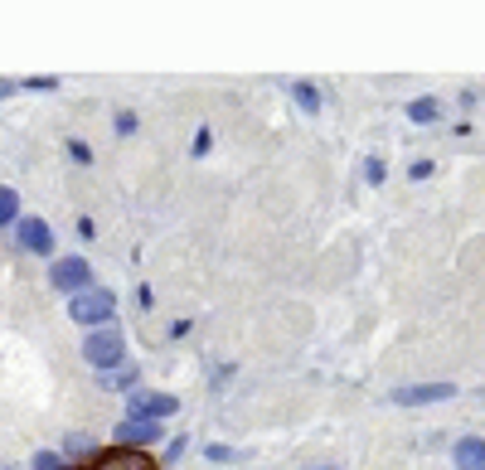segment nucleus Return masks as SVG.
Masks as SVG:
<instances>
[{"label":"nucleus","mask_w":485,"mask_h":470,"mask_svg":"<svg viewBox=\"0 0 485 470\" xmlns=\"http://www.w3.org/2000/svg\"><path fill=\"white\" fill-rule=\"evenodd\" d=\"M112 316H117V296L107 287H88V291H78L74 301H68V320L88 325V330H103Z\"/></svg>","instance_id":"obj_1"},{"label":"nucleus","mask_w":485,"mask_h":470,"mask_svg":"<svg viewBox=\"0 0 485 470\" xmlns=\"http://www.w3.org/2000/svg\"><path fill=\"white\" fill-rule=\"evenodd\" d=\"M117 132H122V136L136 132V117H132V112H122V117H117Z\"/></svg>","instance_id":"obj_17"},{"label":"nucleus","mask_w":485,"mask_h":470,"mask_svg":"<svg viewBox=\"0 0 485 470\" xmlns=\"http://www.w3.org/2000/svg\"><path fill=\"white\" fill-rule=\"evenodd\" d=\"M93 470H155V461L146 451H126V446H112L97 455V465Z\"/></svg>","instance_id":"obj_8"},{"label":"nucleus","mask_w":485,"mask_h":470,"mask_svg":"<svg viewBox=\"0 0 485 470\" xmlns=\"http://www.w3.org/2000/svg\"><path fill=\"white\" fill-rule=\"evenodd\" d=\"M68 155H74V161H78V165H88V161H93V151H88V146H83V141H68Z\"/></svg>","instance_id":"obj_14"},{"label":"nucleus","mask_w":485,"mask_h":470,"mask_svg":"<svg viewBox=\"0 0 485 470\" xmlns=\"http://www.w3.org/2000/svg\"><path fill=\"white\" fill-rule=\"evenodd\" d=\"M408 117H412V122H437V117H441L437 97H418V103H408Z\"/></svg>","instance_id":"obj_11"},{"label":"nucleus","mask_w":485,"mask_h":470,"mask_svg":"<svg viewBox=\"0 0 485 470\" xmlns=\"http://www.w3.org/2000/svg\"><path fill=\"white\" fill-rule=\"evenodd\" d=\"M456 470H485V436L456 441Z\"/></svg>","instance_id":"obj_9"},{"label":"nucleus","mask_w":485,"mask_h":470,"mask_svg":"<svg viewBox=\"0 0 485 470\" xmlns=\"http://www.w3.org/2000/svg\"><path fill=\"white\" fill-rule=\"evenodd\" d=\"M0 470H15V465H0Z\"/></svg>","instance_id":"obj_20"},{"label":"nucleus","mask_w":485,"mask_h":470,"mask_svg":"<svg viewBox=\"0 0 485 470\" xmlns=\"http://www.w3.org/2000/svg\"><path fill=\"white\" fill-rule=\"evenodd\" d=\"M64 470H93V465H64Z\"/></svg>","instance_id":"obj_19"},{"label":"nucleus","mask_w":485,"mask_h":470,"mask_svg":"<svg viewBox=\"0 0 485 470\" xmlns=\"http://www.w3.org/2000/svg\"><path fill=\"white\" fill-rule=\"evenodd\" d=\"M35 470H64V455H54V451H39V455H35Z\"/></svg>","instance_id":"obj_13"},{"label":"nucleus","mask_w":485,"mask_h":470,"mask_svg":"<svg viewBox=\"0 0 485 470\" xmlns=\"http://www.w3.org/2000/svg\"><path fill=\"white\" fill-rule=\"evenodd\" d=\"M175 407H180V397H170V393H132L126 397V417H141V422H165Z\"/></svg>","instance_id":"obj_3"},{"label":"nucleus","mask_w":485,"mask_h":470,"mask_svg":"<svg viewBox=\"0 0 485 470\" xmlns=\"http://www.w3.org/2000/svg\"><path fill=\"white\" fill-rule=\"evenodd\" d=\"M292 97L302 103V112H321V93H316V83H296Z\"/></svg>","instance_id":"obj_12"},{"label":"nucleus","mask_w":485,"mask_h":470,"mask_svg":"<svg viewBox=\"0 0 485 470\" xmlns=\"http://www.w3.org/2000/svg\"><path fill=\"white\" fill-rule=\"evenodd\" d=\"M15 223H20V194L5 184L0 190V228H15Z\"/></svg>","instance_id":"obj_10"},{"label":"nucleus","mask_w":485,"mask_h":470,"mask_svg":"<svg viewBox=\"0 0 485 470\" xmlns=\"http://www.w3.org/2000/svg\"><path fill=\"white\" fill-rule=\"evenodd\" d=\"M389 397L398 407H427V403H447V397H456V383H408V388H393Z\"/></svg>","instance_id":"obj_4"},{"label":"nucleus","mask_w":485,"mask_h":470,"mask_svg":"<svg viewBox=\"0 0 485 470\" xmlns=\"http://www.w3.org/2000/svg\"><path fill=\"white\" fill-rule=\"evenodd\" d=\"M15 243L25 248V252H39V258H45V252H54V233H49V223L45 219H25L20 213V223H15Z\"/></svg>","instance_id":"obj_7"},{"label":"nucleus","mask_w":485,"mask_h":470,"mask_svg":"<svg viewBox=\"0 0 485 470\" xmlns=\"http://www.w3.org/2000/svg\"><path fill=\"white\" fill-rule=\"evenodd\" d=\"M165 432H161V422H141V417H126L122 426H117V446H126V451H146V446H155Z\"/></svg>","instance_id":"obj_6"},{"label":"nucleus","mask_w":485,"mask_h":470,"mask_svg":"<svg viewBox=\"0 0 485 470\" xmlns=\"http://www.w3.org/2000/svg\"><path fill=\"white\" fill-rule=\"evenodd\" d=\"M107 388H122V383H132V368H117V374H103Z\"/></svg>","instance_id":"obj_15"},{"label":"nucleus","mask_w":485,"mask_h":470,"mask_svg":"<svg viewBox=\"0 0 485 470\" xmlns=\"http://www.w3.org/2000/svg\"><path fill=\"white\" fill-rule=\"evenodd\" d=\"M408 175H412V180H427V175H432V161H418V165L408 170Z\"/></svg>","instance_id":"obj_18"},{"label":"nucleus","mask_w":485,"mask_h":470,"mask_svg":"<svg viewBox=\"0 0 485 470\" xmlns=\"http://www.w3.org/2000/svg\"><path fill=\"white\" fill-rule=\"evenodd\" d=\"M88 451H93L88 436H74V441H68V455H88Z\"/></svg>","instance_id":"obj_16"},{"label":"nucleus","mask_w":485,"mask_h":470,"mask_svg":"<svg viewBox=\"0 0 485 470\" xmlns=\"http://www.w3.org/2000/svg\"><path fill=\"white\" fill-rule=\"evenodd\" d=\"M83 359H88L97 374H117V368L126 364V339H122V330H93L88 339H83Z\"/></svg>","instance_id":"obj_2"},{"label":"nucleus","mask_w":485,"mask_h":470,"mask_svg":"<svg viewBox=\"0 0 485 470\" xmlns=\"http://www.w3.org/2000/svg\"><path fill=\"white\" fill-rule=\"evenodd\" d=\"M49 281H54V287H59V291H88V281H93V267L88 262H83V258H59V262H54V272H49Z\"/></svg>","instance_id":"obj_5"}]
</instances>
